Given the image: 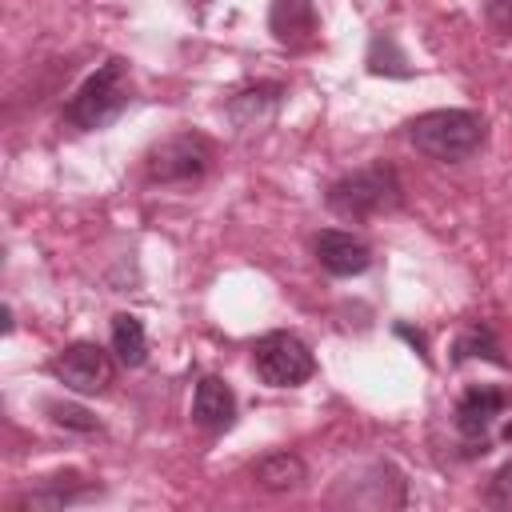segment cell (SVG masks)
<instances>
[{"label": "cell", "mask_w": 512, "mask_h": 512, "mask_svg": "<svg viewBox=\"0 0 512 512\" xmlns=\"http://www.w3.org/2000/svg\"><path fill=\"white\" fill-rule=\"evenodd\" d=\"M132 104V76L124 60H104L64 104V120L80 132H100L124 116Z\"/></svg>", "instance_id": "1"}, {"label": "cell", "mask_w": 512, "mask_h": 512, "mask_svg": "<svg viewBox=\"0 0 512 512\" xmlns=\"http://www.w3.org/2000/svg\"><path fill=\"white\" fill-rule=\"evenodd\" d=\"M408 140L428 160L456 164L484 144V116L468 108H432L408 124Z\"/></svg>", "instance_id": "2"}, {"label": "cell", "mask_w": 512, "mask_h": 512, "mask_svg": "<svg viewBox=\"0 0 512 512\" xmlns=\"http://www.w3.org/2000/svg\"><path fill=\"white\" fill-rule=\"evenodd\" d=\"M400 200H404V188H400V176H396L392 164L356 168V172L332 180L328 192H324V204L340 220H368V216L400 208Z\"/></svg>", "instance_id": "3"}, {"label": "cell", "mask_w": 512, "mask_h": 512, "mask_svg": "<svg viewBox=\"0 0 512 512\" xmlns=\"http://www.w3.org/2000/svg\"><path fill=\"white\" fill-rule=\"evenodd\" d=\"M212 156H216V148H212L208 136L176 132V136H164L160 144L148 148L144 172L156 184H188V180H200L212 168Z\"/></svg>", "instance_id": "4"}, {"label": "cell", "mask_w": 512, "mask_h": 512, "mask_svg": "<svg viewBox=\"0 0 512 512\" xmlns=\"http://www.w3.org/2000/svg\"><path fill=\"white\" fill-rule=\"evenodd\" d=\"M252 368L272 388H296V384L312 380L316 356H312V348L300 336H292V332H268L252 348Z\"/></svg>", "instance_id": "5"}, {"label": "cell", "mask_w": 512, "mask_h": 512, "mask_svg": "<svg viewBox=\"0 0 512 512\" xmlns=\"http://www.w3.org/2000/svg\"><path fill=\"white\" fill-rule=\"evenodd\" d=\"M52 376L64 384V388H72L76 396H100L108 384H112V356L100 348V344H92V340H76V344H68L60 356H52Z\"/></svg>", "instance_id": "6"}, {"label": "cell", "mask_w": 512, "mask_h": 512, "mask_svg": "<svg viewBox=\"0 0 512 512\" xmlns=\"http://www.w3.org/2000/svg\"><path fill=\"white\" fill-rule=\"evenodd\" d=\"M504 408H508V396H504L500 388L476 384V388H468V392L456 400L452 424H456V432L472 444V452H488V428H492V420H496Z\"/></svg>", "instance_id": "7"}, {"label": "cell", "mask_w": 512, "mask_h": 512, "mask_svg": "<svg viewBox=\"0 0 512 512\" xmlns=\"http://www.w3.org/2000/svg\"><path fill=\"white\" fill-rule=\"evenodd\" d=\"M312 248H316L320 268L332 272V276H360V272L372 264V248H368L360 236L340 232V228H324Z\"/></svg>", "instance_id": "8"}, {"label": "cell", "mask_w": 512, "mask_h": 512, "mask_svg": "<svg viewBox=\"0 0 512 512\" xmlns=\"http://www.w3.org/2000/svg\"><path fill=\"white\" fill-rule=\"evenodd\" d=\"M268 28H272V36H276L280 44H288V48H304V44H312L316 32H320L312 0H272V8H268Z\"/></svg>", "instance_id": "9"}, {"label": "cell", "mask_w": 512, "mask_h": 512, "mask_svg": "<svg viewBox=\"0 0 512 512\" xmlns=\"http://www.w3.org/2000/svg\"><path fill=\"white\" fill-rule=\"evenodd\" d=\"M192 420L204 432H224L236 420V396L220 376H204L192 392Z\"/></svg>", "instance_id": "10"}, {"label": "cell", "mask_w": 512, "mask_h": 512, "mask_svg": "<svg viewBox=\"0 0 512 512\" xmlns=\"http://www.w3.org/2000/svg\"><path fill=\"white\" fill-rule=\"evenodd\" d=\"M304 476H308V468H304V460H300L296 452H268V456L256 460V468H252V480H256L264 492H292V488L304 484Z\"/></svg>", "instance_id": "11"}, {"label": "cell", "mask_w": 512, "mask_h": 512, "mask_svg": "<svg viewBox=\"0 0 512 512\" xmlns=\"http://www.w3.org/2000/svg\"><path fill=\"white\" fill-rule=\"evenodd\" d=\"M112 352L124 368H140L148 360V336H144V324L132 312L112 316Z\"/></svg>", "instance_id": "12"}, {"label": "cell", "mask_w": 512, "mask_h": 512, "mask_svg": "<svg viewBox=\"0 0 512 512\" xmlns=\"http://www.w3.org/2000/svg\"><path fill=\"white\" fill-rule=\"evenodd\" d=\"M472 356H484V360H492V364H508L488 324H472V328H464V332L456 336V344H452V360L460 364V360H472Z\"/></svg>", "instance_id": "13"}, {"label": "cell", "mask_w": 512, "mask_h": 512, "mask_svg": "<svg viewBox=\"0 0 512 512\" xmlns=\"http://www.w3.org/2000/svg\"><path fill=\"white\" fill-rule=\"evenodd\" d=\"M48 412H52V420L64 424V428H76V432H92V428H96V420H92L84 408H72V404H48Z\"/></svg>", "instance_id": "14"}, {"label": "cell", "mask_w": 512, "mask_h": 512, "mask_svg": "<svg viewBox=\"0 0 512 512\" xmlns=\"http://www.w3.org/2000/svg\"><path fill=\"white\" fill-rule=\"evenodd\" d=\"M488 500H492V504H512V460L492 472V480H488Z\"/></svg>", "instance_id": "15"}, {"label": "cell", "mask_w": 512, "mask_h": 512, "mask_svg": "<svg viewBox=\"0 0 512 512\" xmlns=\"http://www.w3.org/2000/svg\"><path fill=\"white\" fill-rule=\"evenodd\" d=\"M504 440H508V444H512V420H508V428H504Z\"/></svg>", "instance_id": "16"}, {"label": "cell", "mask_w": 512, "mask_h": 512, "mask_svg": "<svg viewBox=\"0 0 512 512\" xmlns=\"http://www.w3.org/2000/svg\"><path fill=\"white\" fill-rule=\"evenodd\" d=\"M504 4H512V0H504Z\"/></svg>", "instance_id": "17"}]
</instances>
